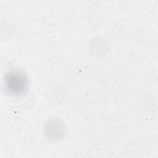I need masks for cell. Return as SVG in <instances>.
<instances>
[{"instance_id":"cell-1","label":"cell","mask_w":158,"mask_h":158,"mask_svg":"<svg viewBox=\"0 0 158 158\" xmlns=\"http://www.w3.org/2000/svg\"><path fill=\"white\" fill-rule=\"evenodd\" d=\"M4 82L6 90L13 95H22L28 89V81L27 75L19 70L8 72L5 76Z\"/></svg>"}]
</instances>
